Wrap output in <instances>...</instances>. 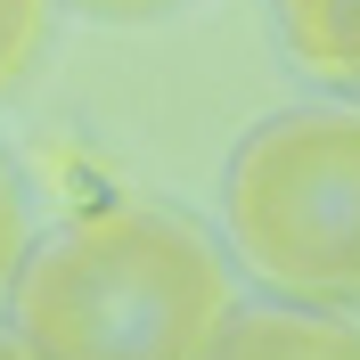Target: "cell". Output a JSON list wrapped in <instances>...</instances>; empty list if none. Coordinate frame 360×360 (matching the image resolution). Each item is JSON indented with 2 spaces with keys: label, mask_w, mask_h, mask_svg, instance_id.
<instances>
[{
  "label": "cell",
  "mask_w": 360,
  "mask_h": 360,
  "mask_svg": "<svg viewBox=\"0 0 360 360\" xmlns=\"http://www.w3.org/2000/svg\"><path fill=\"white\" fill-rule=\"evenodd\" d=\"M229 303L221 238L172 205H98L33 229L0 295L25 360H205Z\"/></svg>",
  "instance_id": "6da1fadb"
},
{
  "label": "cell",
  "mask_w": 360,
  "mask_h": 360,
  "mask_svg": "<svg viewBox=\"0 0 360 360\" xmlns=\"http://www.w3.org/2000/svg\"><path fill=\"white\" fill-rule=\"evenodd\" d=\"M25 246H33V197H25V172H17V156L0 148V295H8V278H17Z\"/></svg>",
  "instance_id": "8992f818"
},
{
  "label": "cell",
  "mask_w": 360,
  "mask_h": 360,
  "mask_svg": "<svg viewBox=\"0 0 360 360\" xmlns=\"http://www.w3.org/2000/svg\"><path fill=\"white\" fill-rule=\"evenodd\" d=\"M295 8H303V0H270V25H287V17H295Z\"/></svg>",
  "instance_id": "52a82bcc"
},
{
  "label": "cell",
  "mask_w": 360,
  "mask_h": 360,
  "mask_svg": "<svg viewBox=\"0 0 360 360\" xmlns=\"http://www.w3.org/2000/svg\"><path fill=\"white\" fill-rule=\"evenodd\" d=\"M82 8H148V0H82Z\"/></svg>",
  "instance_id": "ba28073f"
},
{
  "label": "cell",
  "mask_w": 360,
  "mask_h": 360,
  "mask_svg": "<svg viewBox=\"0 0 360 360\" xmlns=\"http://www.w3.org/2000/svg\"><path fill=\"white\" fill-rule=\"evenodd\" d=\"M205 360H360V311L352 303H295V295H254L229 303Z\"/></svg>",
  "instance_id": "3957f363"
},
{
  "label": "cell",
  "mask_w": 360,
  "mask_h": 360,
  "mask_svg": "<svg viewBox=\"0 0 360 360\" xmlns=\"http://www.w3.org/2000/svg\"><path fill=\"white\" fill-rule=\"evenodd\" d=\"M278 41L303 74H319L328 90H360V0H303Z\"/></svg>",
  "instance_id": "277c9868"
},
{
  "label": "cell",
  "mask_w": 360,
  "mask_h": 360,
  "mask_svg": "<svg viewBox=\"0 0 360 360\" xmlns=\"http://www.w3.org/2000/svg\"><path fill=\"white\" fill-rule=\"evenodd\" d=\"M213 238L262 295L360 311V98L262 115L221 164Z\"/></svg>",
  "instance_id": "7a4b0ae2"
},
{
  "label": "cell",
  "mask_w": 360,
  "mask_h": 360,
  "mask_svg": "<svg viewBox=\"0 0 360 360\" xmlns=\"http://www.w3.org/2000/svg\"><path fill=\"white\" fill-rule=\"evenodd\" d=\"M0 360H25V352H17V344H8V328H0Z\"/></svg>",
  "instance_id": "9c48e42d"
},
{
  "label": "cell",
  "mask_w": 360,
  "mask_h": 360,
  "mask_svg": "<svg viewBox=\"0 0 360 360\" xmlns=\"http://www.w3.org/2000/svg\"><path fill=\"white\" fill-rule=\"evenodd\" d=\"M41 41H49V0H0V98L25 82Z\"/></svg>",
  "instance_id": "5b68a950"
}]
</instances>
